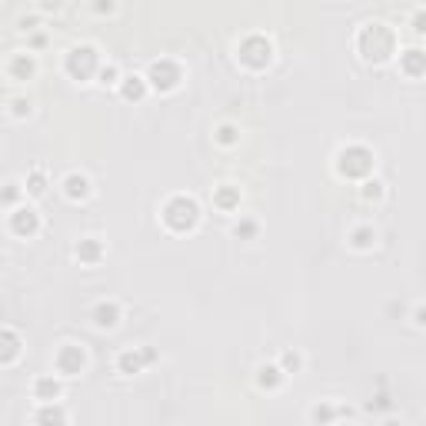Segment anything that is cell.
Masks as SVG:
<instances>
[{"mask_svg": "<svg viewBox=\"0 0 426 426\" xmlns=\"http://www.w3.org/2000/svg\"><path fill=\"white\" fill-rule=\"evenodd\" d=\"M353 50L360 54L363 64L383 67V64L399 57V37L386 20H367V24H360L357 37H353Z\"/></svg>", "mask_w": 426, "mask_h": 426, "instance_id": "6da1fadb", "label": "cell"}, {"mask_svg": "<svg viewBox=\"0 0 426 426\" xmlns=\"http://www.w3.org/2000/svg\"><path fill=\"white\" fill-rule=\"evenodd\" d=\"M200 220H204V210H200V200L193 193H170L160 204V223L170 234H193L200 227Z\"/></svg>", "mask_w": 426, "mask_h": 426, "instance_id": "7a4b0ae2", "label": "cell"}, {"mask_svg": "<svg viewBox=\"0 0 426 426\" xmlns=\"http://www.w3.org/2000/svg\"><path fill=\"white\" fill-rule=\"evenodd\" d=\"M333 170H336L340 180H357V183H363V180L376 177V150L367 147V143H357V140L343 143L336 150V157H333Z\"/></svg>", "mask_w": 426, "mask_h": 426, "instance_id": "3957f363", "label": "cell"}, {"mask_svg": "<svg viewBox=\"0 0 426 426\" xmlns=\"http://www.w3.org/2000/svg\"><path fill=\"white\" fill-rule=\"evenodd\" d=\"M274 60H276V47L263 30H250V34H243V37L236 41V64L243 70H250V73L270 70Z\"/></svg>", "mask_w": 426, "mask_h": 426, "instance_id": "277c9868", "label": "cell"}, {"mask_svg": "<svg viewBox=\"0 0 426 426\" xmlns=\"http://www.w3.org/2000/svg\"><path fill=\"white\" fill-rule=\"evenodd\" d=\"M100 70H104V57H100V47L90 41L73 43L67 54H64V73H67L70 80H77V83L97 80Z\"/></svg>", "mask_w": 426, "mask_h": 426, "instance_id": "5b68a950", "label": "cell"}, {"mask_svg": "<svg viewBox=\"0 0 426 426\" xmlns=\"http://www.w3.org/2000/svg\"><path fill=\"white\" fill-rule=\"evenodd\" d=\"M147 83H150L153 94H177L183 80H187V70L180 64L177 57H157L147 64Z\"/></svg>", "mask_w": 426, "mask_h": 426, "instance_id": "8992f818", "label": "cell"}, {"mask_svg": "<svg viewBox=\"0 0 426 426\" xmlns=\"http://www.w3.org/2000/svg\"><path fill=\"white\" fill-rule=\"evenodd\" d=\"M50 367H54L57 376H64V380H77V376H80V373H87V367H90L87 346H83V343H73V340H64V343L54 350V357H50Z\"/></svg>", "mask_w": 426, "mask_h": 426, "instance_id": "52a82bcc", "label": "cell"}, {"mask_svg": "<svg viewBox=\"0 0 426 426\" xmlns=\"http://www.w3.org/2000/svg\"><path fill=\"white\" fill-rule=\"evenodd\" d=\"M41 230H43V217L34 204H24L7 213V234L17 236V240H34Z\"/></svg>", "mask_w": 426, "mask_h": 426, "instance_id": "ba28073f", "label": "cell"}, {"mask_svg": "<svg viewBox=\"0 0 426 426\" xmlns=\"http://www.w3.org/2000/svg\"><path fill=\"white\" fill-rule=\"evenodd\" d=\"M157 360H160V350H153V346H124L113 360V367H117L120 376H137L147 367H153Z\"/></svg>", "mask_w": 426, "mask_h": 426, "instance_id": "9c48e42d", "label": "cell"}, {"mask_svg": "<svg viewBox=\"0 0 426 426\" xmlns=\"http://www.w3.org/2000/svg\"><path fill=\"white\" fill-rule=\"evenodd\" d=\"M64 393H67V380L57 376V373H41L30 383V399L34 403H64Z\"/></svg>", "mask_w": 426, "mask_h": 426, "instance_id": "30bf717a", "label": "cell"}, {"mask_svg": "<svg viewBox=\"0 0 426 426\" xmlns=\"http://www.w3.org/2000/svg\"><path fill=\"white\" fill-rule=\"evenodd\" d=\"M37 70H41V64H37V54H30V50H14L3 64V73L10 83H30L37 77Z\"/></svg>", "mask_w": 426, "mask_h": 426, "instance_id": "8fae6325", "label": "cell"}, {"mask_svg": "<svg viewBox=\"0 0 426 426\" xmlns=\"http://www.w3.org/2000/svg\"><path fill=\"white\" fill-rule=\"evenodd\" d=\"M60 193H64V200H70V204H87L94 197V180L87 177L83 170H70V173L60 177Z\"/></svg>", "mask_w": 426, "mask_h": 426, "instance_id": "7c38bea8", "label": "cell"}, {"mask_svg": "<svg viewBox=\"0 0 426 426\" xmlns=\"http://www.w3.org/2000/svg\"><path fill=\"white\" fill-rule=\"evenodd\" d=\"M104 257H107V240L104 236L87 234L73 243V260L80 263V267H100Z\"/></svg>", "mask_w": 426, "mask_h": 426, "instance_id": "4fadbf2b", "label": "cell"}, {"mask_svg": "<svg viewBox=\"0 0 426 426\" xmlns=\"http://www.w3.org/2000/svg\"><path fill=\"white\" fill-rule=\"evenodd\" d=\"M120 320H124V306H120V300H113V297L97 300L90 306V323H94L97 330H117Z\"/></svg>", "mask_w": 426, "mask_h": 426, "instance_id": "5bb4252c", "label": "cell"}, {"mask_svg": "<svg viewBox=\"0 0 426 426\" xmlns=\"http://www.w3.org/2000/svg\"><path fill=\"white\" fill-rule=\"evenodd\" d=\"M346 416H353V410L343 406V403H336V399H316L313 406H310V420L316 426H336V423H343Z\"/></svg>", "mask_w": 426, "mask_h": 426, "instance_id": "9a60e30c", "label": "cell"}, {"mask_svg": "<svg viewBox=\"0 0 426 426\" xmlns=\"http://www.w3.org/2000/svg\"><path fill=\"white\" fill-rule=\"evenodd\" d=\"M376 240H380V230H376L373 223H367V220L353 223V227L346 230V247L353 250V253H373Z\"/></svg>", "mask_w": 426, "mask_h": 426, "instance_id": "2e32d148", "label": "cell"}, {"mask_svg": "<svg viewBox=\"0 0 426 426\" xmlns=\"http://www.w3.org/2000/svg\"><path fill=\"white\" fill-rule=\"evenodd\" d=\"M70 413L64 403H34L30 410V426H67Z\"/></svg>", "mask_w": 426, "mask_h": 426, "instance_id": "e0dca14e", "label": "cell"}, {"mask_svg": "<svg viewBox=\"0 0 426 426\" xmlns=\"http://www.w3.org/2000/svg\"><path fill=\"white\" fill-rule=\"evenodd\" d=\"M397 67H399V73H403V77H410V80L426 77V50H423V47H406V50H399Z\"/></svg>", "mask_w": 426, "mask_h": 426, "instance_id": "ac0fdd59", "label": "cell"}, {"mask_svg": "<svg viewBox=\"0 0 426 426\" xmlns=\"http://www.w3.org/2000/svg\"><path fill=\"white\" fill-rule=\"evenodd\" d=\"M0 343H3L0 346V367L10 370L17 360H20V353H24V336H20L14 327H3V330H0Z\"/></svg>", "mask_w": 426, "mask_h": 426, "instance_id": "d6986e66", "label": "cell"}, {"mask_svg": "<svg viewBox=\"0 0 426 426\" xmlns=\"http://www.w3.org/2000/svg\"><path fill=\"white\" fill-rule=\"evenodd\" d=\"M210 200L213 206L220 210V213H240V204H243V193L236 183H217L213 193H210Z\"/></svg>", "mask_w": 426, "mask_h": 426, "instance_id": "ffe728a7", "label": "cell"}, {"mask_svg": "<svg viewBox=\"0 0 426 426\" xmlns=\"http://www.w3.org/2000/svg\"><path fill=\"white\" fill-rule=\"evenodd\" d=\"M117 94L124 97L127 104H143L153 90H150V83H147L143 73H124V80H120V87H117Z\"/></svg>", "mask_w": 426, "mask_h": 426, "instance_id": "44dd1931", "label": "cell"}, {"mask_svg": "<svg viewBox=\"0 0 426 426\" xmlns=\"http://www.w3.org/2000/svg\"><path fill=\"white\" fill-rule=\"evenodd\" d=\"M253 380H257V386H260L263 393H276V390H283V383H287L290 376L283 373V367L274 360V363H260L257 373H253Z\"/></svg>", "mask_w": 426, "mask_h": 426, "instance_id": "7402d4cb", "label": "cell"}, {"mask_svg": "<svg viewBox=\"0 0 426 426\" xmlns=\"http://www.w3.org/2000/svg\"><path fill=\"white\" fill-rule=\"evenodd\" d=\"M24 190H27L30 200H41V197H47V190H50V177H47V166H30L27 177H24Z\"/></svg>", "mask_w": 426, "mask_h": 426, "instance_id": "603a6c76", "label": "cell"}, {"mask_svg": "<svg viewBox=\"0 0 426 426\" xmlns=\"http://www.w3.org/2000/svg\"><path fill=\"white\" fill-rule=\"evenodd\" d=\"M213 143L223 147V150L240 147V124H234V120H220V124H213Z\"/></svg>", "mask_w": 426, "mask_h": 426, "instance_id": "cb8c5ba5", "label": "cell"}, {"mask_svg": "<svg viewBox=\"0 0 426 426\" xmlns=\"http://www.w3.org/2000/svg\"><path fill=\"white\" fill-rule=\"evenodd\" d=\"M230 234H234L236 240H257V234H260V220H257V217H247V213H240V217L230 223Z\"/></svg>", "mask_w": 426, "mask_h": 426, "instance_id": "d4e9b609", "label": "cell"}, {"mask_svg": "<svg viewBox=\"0 0 426 426\" xmlns=\"http://www.w3.org/2000/svg\"><path fill=\"white\" fill-rule=\"evenodd\" d=\"M276 363L283 367V373H287V376H297V373H303V367H306V357H303L300 350H293V346H287V350H280V357H276Z\"/></svg>", "mask_w": 426, "mask_h": 426, "instance_id": "484cf974", "label": "cell"}, {"mask_svg": "<svg viewBox=\"0 0 426 426\" xmlns=\"http://www.w3.org/2000/svg\"><path fill=\"white\" fill-rule=\"evenodd\" d=\"M27 204V190H24V183H17V180H7L3 183V210L10 213L17 206Z\"/></svg>", "mask_w": 426, "mask_h": 426, "instance_id": "4316f807", "label": "cell"}, {"mask_svg": "<svg viewBox=\"0 0 426 426\" xmlns=\"http://www.w3.org/2000/svg\"><path fill=\"white\" fill-rule=\"evenodd\" d=\"M360 197H363V204H383L386 200V183L380 177H370L360 183Z\"/></svg>", "mask_w": 426, "mask_h": 426, "instance_id": "83f0119b", "label": "cell"}, {"mask_svg": "<svg viewBox=\"0 0 426 426\" xmlns=\"http://www.w3.org/2000/svg\"><path fill=\"white\" fill-rule=\"evenodd\" d=\"M30 113H34V100L30 97H7V117L27 120Z\"/></svg>", "mask_w": 426, "mask_h": 426, "instance_id": "f1b7e54d", "label": "cell"}, {"mask_svg": "<svg viewBox=\"0 0 426 426\" xmlns=\"http://www.w3.org/2000/svg\"><path fill=\"white\" fill-rule=\"evenodd\" d=\"M97 80H100V87H120V80H124V73H120V67H117L113 60H107Z\"/></svg>", "mask_w": 426, "mask_h": 426, "instance_id": "f546056e", "label": "cell"}, {"mask_svg": "<svg viewBox=\"0 0 426 426\" xmlns=\"http://www.w3.org/2000/svg\"><path fill=\"white\" fill-rule=\"evenodd\" d=\"M367 410H370V413H386V416H390V413L397 410V403L390 399V393H373V399L367 403Z\"/></svg>", "mask_w": 426, "mask_h": 426, "instance_id": "4dcf8cb0", "label": "cell"}, {"mask_svg": "<svg viewBox=\"0 0 426 426\" xmlns=\"http://www.w3.org/2000/svg\"><path fill=\"white\" fill-rule=\"evenodd\" d=\"M410 320H413V327H416V330H426V300L413 303V310H410Z\"/></svg>", "mask_w": 426, "mask_h": 426, "instance_id": "1f68e13d", "label": "cell"}, {"mask_svg": "<svg viewBox=\"0 0 426 426\" xmlns=\"http://www.w3.org/2000/svg\"><path fill=\"white\" fill-rule=\"evenodd\" d=\"M410 27H413V34H420V37L426 34V7H416L410 14Z\"/></svg>", "mask_w": 426, "mask_h": 426, "instance_id": "d6a6232c", "label": "cell"}, {"mask_svg": "<svg viewBox=\"0 0 426 426\" xmlns=\"http://www.w3.org/2000/svg\"><path fill=\"white\" fill-rule=\"evenodd\" d=\"M43 47H47V34H43V30L27 34V50H30V54H37V50H43Z\"/></svg>", "mask_w": 426, "mask_h": 426, "instance_id": "836d02e7", "label": "cell"}, {"mask_svg": "<svg viewBox=\"0 0 426 426\" xmlns=\"http://www.w3.org/2000/svg\"><path fill=\"white\" fill-rule=\"evenodd\" d=\"M94 10H97V14H100V17H107V14H117V3H97Z\"/></svg>", "mask_w": 426, "mask_h": 426, "instance_id": "e575fe53", "label": "cell"}, {"mask_svg": "<svg viewBox=\"0 0 426 426\" xmlns=\"http://www.w3.org/2000/svg\"><path fill=\"white\" fill-rule=\"evenodd\" d=\"M383 426H406V423H403V420H397V416H386Z\"/></svg>", "mask_w": 426, "mask_h": 426, "instance_id": "d590c367", "label": "cell"}, {"mask_svg": "<svg viewBox=\"0 0 426 426\" xmlns=\"http://www.w3.org/2000/svg\"><path fill=\"white\" fill-rule=\"evenodd\" d=\"M336 426H357V423H346V420H343V423H336Z\"/></svg>", "mask_w": 426, "mask_h": 426, "instance_id": "8d00e7d4", "label": "cell"}]
</instances>
